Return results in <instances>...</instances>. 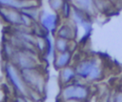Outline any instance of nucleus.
I'll return each instance as SVG.
<instances>
[{
    "label": "nucleus",
    "mask_w": 122,
    "mask_h": 102,
    "mask_svg": "<svg viewBox=\"0 0 122 102\" xmlns=\"http://www.w3.org/2000/svg\"><path fill=\"white\" fill-rule=\"evenodd\" d=\"M4 72L10 84L14 88L18 94L27 95L29 87L24 82L20 69H18L13 63L10 61H6L4 64Z\"/></svg>",
    "instance_id": "f257e3e1"
},
{
    "label": "nucleus",
    "mask_w": 122,
    "mask_h": 102,
    "mask_svg": "<svg viewBox=\"0 0 122 102\" xmlns=\"http://www.w3.org/2000/svg\"><path fill=\"white\" fill-rule=\"evenodd\" d=\"M10 62L18 69H33L39 67L38 51L29 50H16Z\"/></svg>",
    "instance_id": "f03ea898"
},
{
    "label": "nucleus",
    "mask_w": 122,
    "mask_h": 102,
    "mask_svg": "<svg viewBox=\"0 0 122 102\" xmlns=\"http://www.w3.org/2000/svg\"><path fill=\"white\" fill-rule=\"evenodd\" d=\"M22 78L29 88L34 89L42 95L46 90V78L38 68L20 70Z\"/></svg>",
    "instance_id": "7ed1b4c3"
},
{
    "label": "nucleus",
    "mask_w": 122,
    "mask_h": 102,
    "mask_svg": "<svg viewBox=\"0 0 122 102\" xmlns=\"http://www.w3.org/2000/svg\"><path fill=\"white\" fill-rule=\"evenodd\" d=\"M89 91L86 87L80 84H68L65 85L61 90L60 97L61 100H70V99H77V100H85L88 97Z\"/></svg>",
    "instance_id": "20e7f679"
},
{
    "label": "nucleus",
    "mask_w": 122,
    "mask_h": 102,
    "mask_svg": "<svg viewBox=\"0 0 122 102\" xmlns=\"http://www.w3.org/2000/svg\"><path fill=\"white\" fill-rule=\"evenodd\" d=\"M61 16L56 12H48L45 10H41V15L39 19V24L52 36H55V32L57 28L60 25Z\"/></svg>",
    "instance_id": "39448f33"
},
{
    "label": "nucleus",
    "mask_w": 122,
    "mask_h": 102,
    "mask_svg": "<svg viewBox=\"0 0 122 102\" xmlns=\"http://www.w3.org/2000/svg\"><path fill=\"white\" fill-rule=\"evenodd\" d=\"M0 19L7 25L17 26L21 24V11L16 9L0 6Z\"/></svg>",
    "instance_id": "423d86ee"
},
{
    "label": "nucleus",
    "mask_w": 122,
    "mask_h": 102,
    "mask_svg": "<svg viewBox=\"0 0 122 102\" xmlns=\"http://www.w3.org/2000/svg\"><path fill=\"white\" fill-rule=\"evenodd\" d=\"M77 27L78 26L74 24L71 19L66 20V22L60 24L57 28L55 36L65 38L68 40H74L77 36Z\"/></svg>",
    "instance_id": "0eeeda50"
},
{
    "label": "nucleus",
    "mask_w": 122,
    "mask_h": 102,
    "mask_svg": "<svg viewBox=\"0 0 122 102\" xmlns=\"http://www.w3.org/2000/svg\"><path fill=\"white\" fill-rule=\"evenodd\" d=\"M96 61L94 59H87L79 62L75 66V71L76 75L81 78H88L92 68L96 65Z\"/></svg>",
    "instance_id": "6e6552de"
},
{
    "label": "nucleus",
    "mask_w": 122,
    "mask_h": 102,
    "mask_svg": "<svg viewBox=\"0 0 122 102\" xmlns=\"http://www.w3.org/2000/svg\"><path fill=\"white\" fill-rule=\"evenodd\" d=\"M38 2L36 0H0V6L12 8L21 10L22 9L37 6Z\"/></svg>",
    "instance_id": "1a4fd4ad"
},
{
    "label": "nucleus",
    "mask_w": 122,
    "mask_h": 102,
    "mask_svg": "<svg viewBox=\"0 0 122 102\" xmlns=\"http://www.w3.org/2000/svg\"><path fill=\"white\" fill-rule=\"evenodd\" d=\"M72 57V52L68 51L64 52H55L54 58H53V66L55 70L59 71L67 66L70 65Z\"/></svg>",
    "instance_id": "9d476101"
},
{
    "label": "nucleus",
    "mask_w": 122,
    "mask_h": 102,
    "mask_svg": "<svg viewBox=\"0 0 122 102\" xmlns=\"http://www.w3.org/2000/svg\"><path fill=\"white\" fill-rule=\"evenodd\" d=\"M75 68L71 66H67L61 70H59V80L63 85L70 84L75 77H76Z\"/></svg>",
    "instance_id": "9b49d317"
},
{
    "label": "nucleus",
    "mask_w": 122,
    "mask_h": 102,
    "mask_svg": "<svg viewBox=\"0 0 122 102\" xmlns=\"http://www.w3.org/2000/svg\"><path fill=\"white\" fill-rule=\"evenodd\" d=\"M89 14H87L85 11H83L82 10H80L79 8H77L76 6L73 5L72 8V12H71V20L76 24L77 26H82V24L84 22H86L87 20H89Z\"/></svg>",
    "instance_id": "f8f14e48"
},
{
    "label": "nucleus",
    "mask_w": 122,
    "mask_h": 102,
    "mask_svg": "<svg viewBox=\"0 0 122 102\" xmlns=\"http://www.w3.org/2000/svg\"><path fill=\"white\" fill-rule=\"evenodd\" d=\"M73 5L85 11L87 14L92 15L95 11V6L93 3V0H73Z\"/></svg>",
    "instance_id": "ddd939ff"
},
{
    "label": "nucleus",
    "mask_w": 122,
    "mask_h": 102,
    "mask_svg": "<svg viewBox=\"0 0 122 102\" xmlns=\"http://www.w3.org/2000/svg\"><path fill=\"white\" fill-rule=\"evenodd\" d=\"M16 50L17 49L9 40L3 41L2 48H1V53H2V56L5 59V61H10V59L12 58Z\"/></svg>",
    "instance_id": "4468645a"
},
{
    "label": "nucleus",
    "mask_w": 122,
    "mask_h": 102,
    "mask_svg": "<svg viewBox=\"0 0 122 102\" xmlns=\"http://www.w3.org/2000/svg\"><path fill=\"white\" fill-rule=\"evenodd\" d=\"M70 45H71V40L61 38V37H54L53 41V47L55 52H64L70 51Z\"/></svg>",
    "instance_id": "2eb2a0df"
},
{
    "label": "nucleus",
    "mask_w": 122,
    "mask_h": 102,
    "mask_svg": "<svg viewBox=\"0 0 122 102\" xmlns=\"http://www.w3.org/2000/svg\"><path fill=\"white\" fill-rule=\"evenodd\" d=\"M20 11H21L22 13L28 15L29 17H30L34 22H36V23L39 22L40 15H41V10H40V9H39V5L22 9Z\"/></svg>",
    "instance_id": "dca6fc26"
},
{
    "label": "nucleus",
    "mask_w": 122,
    "mask_h": 102,
    "mask_svg": "<svg viewBox=\"0 0 122 102\" xmlns=\"http://www.w3.org/2000/svg\"><path fill=\"white\" fill-rule=\"evenodd\" d=\"M72 8H73V3L72 1H70V0H65L63 5H62V8L60 10V16L62 19L64 20H69L71 19V12H72Z\"/></svg>",
    "instance_id": "f3484780"
},
{
    "label": "nucleus",
    "mask_w": 122,
    "mask_h": 102,
    "mask_svg": "<svg viewBox=\"0 0 122 102\" xmlns=\"http://www.w3.org/2000/svg\"><path fill=\"white\" fill-rule=\"evenodd\" d=\"M95 9L101 12H105L107 11L112 5V2L109 0H93Z\"/></svg>",
    "instance_id": "a211bd4d"
},
{
    "label": "nucleus",
    "mask_w": 122,
    "mask_h": 102,
    "mask_svg": "<svg viewBox=\"0 0 122 102\" xmlns=\"http://www.w3.org/2000/svg\"><path fill=\"white\" fill-rule=\"evenodd\" d=\"M35 48L37 50V51L39 53H45L46 51V47H47V43H46V38L42 37V36H36V40H35Z\"/></svg>",
    "instance_id": "6ab92c4d"
},
{
    "label": "nucleus",
    "mask_w": 122,
    "mask_h": 102,
    "mask_svg": "<svg viewBox=\"0 0 122 102\" xmlns=\"http://www.w3.org/2000/svg\"><path fill=\"white\" fill-rule=\"evenodd\" d=\"M64 1L65 0H48V5L53 12L59 13Z\"/></svg>",
    "instance_id": "aec40b11"
},
{
    "label": "nucleus",
    "mask_w": 122,
    "mask_h": 102,
    "mask_svg": "<svg viewBox=\"0 0 122 102\" xmlns=\"http://www.w3.org/2000/svg\"><path fill=\"white\" fill-rule=\"evenodd\" d=\"M27 96H29L33 102H41V101H43V98H42L43 95L39 92H37L36 90L31 89V88H29L28 92H27Z\"/></svg>",
    "instance_id": "412c9836"
},
{
    "label": "nucleus",
    "mask_w": 122,
    "mask_h": 102,
    "mask_svg": "<svg viewBox=\"0 0 122 102\" xmlns=\"http://www.w3.org/2000/svg\"><path fill=\"white\" fill-rule=\"evenodd\" d=\"M100 75H101V69L98 66V64H96L92 68V71H91V73H90L88 78L90 80H96V79H98L100 77Z\"/></svg>",
    "instance_id": "4be33fe9"
},
{
    "label": "nucleus",
    "mask_w": 122,
    "mask_h": 102,
    "mask_svg": "<svg viewBox=\"0 0 122 102\" xmlns=\"http://www.w3.org/2000/svg\"><path fill=\"white\" fill-rule=\"evenodd\" d=\"M36 22H34L30 17H29L28 15L24 14L21 12V24L26 26V27H30V28H33V26L35 25Z\"/></svg>",
    "instance_id": "5701e85b"
},
{
    "label": "nucleus",
    "mask_w": 122,
    "mask_h": 102,
    "mask_svg": "<svg viewBox=\"0 0 122 102\" xmlns=\"http://www.w3.org/2000/svg\"><path fill=\"white\" fill-rule=\"evenodd\" d=\"M115 102H122V93L117 94V96L115 98Z\"/></svg>",
    "instance_id": "b1692460"
},
{
    "label": "nucleus",
    "mask_w": 122,
    "mask_h": 102,
    "mask_svg": "<svg viewBox=\"0 0 122 102\" xmlns=\"http://www.w3.org/2000/svg\"><path fill=\"white\" fill-rule=\"evenodd\" d=\"M64 102H81V100H77V99H70V100H65Z\"/></svg>",
    "instance_id": "393cba45"
},
{
    "label": "nucleus",
    "mask_w": 122,
    "mask_h": 102,
    "mask_svg": "<svg viewBox=\"0 0 122 102\" xmlns=\"http://www.w3.org/2000/svg\"><path fill=\"white\" fill-rule=\"evenodd\" d=\"M109 1H111V2H112H112H113V1H114V0H109Z\"/></svg>",
    "instance_id": "a878e982"
},
{
    "label": "nucleus",
    "mask_w": 122,
    "mask_h": 102,
    "mask_svg": "<svg viewBox=\"0 0 122 102\" xmlns=\"http://www.w3.org/2000/svg\"><path fill=\"white\" fill-rule=\"evenodd\" d=\"M70 1H73V0H70Z\"/></svg>",
    "instance_id": "bb28decb"
},
{
    "label": "nucleus",
    "mask_w": 122,
    "mask_h": 102,
    "mask_svg": "<svg viewBox=\"0 0 122 102\" xmlns=\"http://www.w3.org/2000/svg\"><path fill=\"white\" fill-rule=\"evenodd\" d=\"M41 102H43V101H41Z\"/></svg>",
    "instance_id": "cd10ccee"
}]
</instances>
